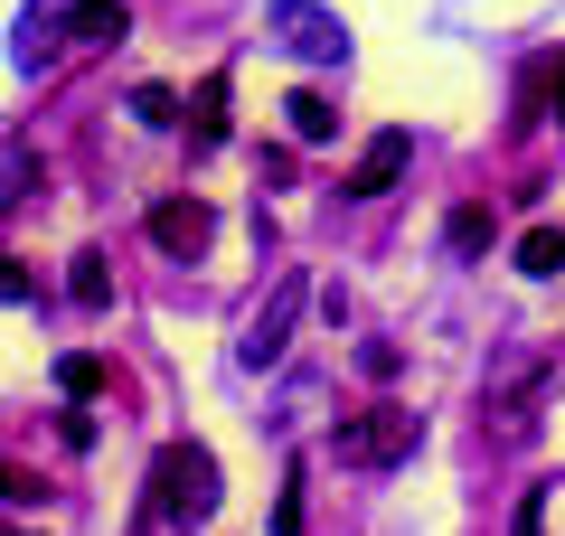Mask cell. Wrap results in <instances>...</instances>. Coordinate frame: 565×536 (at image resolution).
I'll use <instances>...</instances> for the list:
<instances>
[{"mask_svg":"<svg viewBox=\"0 0 565 536\" xmlns=\"http://www.w3.org/2000/svg\"><path fill=\"white\" fill-rule=\"evenodd\" d=\"M57 396H66V405H95V396H104V357L66 349V357H57Z\"/></svg>","mask_w":565,"mask_h":536,"instance_id":"obj_11","label":"cell"},{"mask_svg":"<svg viewBox=\"0 0 565 536\" xmlns=\"http://www.w3.org/2000/svg\"><path fill=\"white\" fill-rule=\"evenodd\" d=\"M519 274H565V226H527V236H519Z\"/></svg>","mask_w":565,"mask_h":536,"instance_id":"obj_12","label":"cell"},{"mask_svg":"<svg viewBox=\"0 0 565 536\" xmlns=\"http://www.w3.org/2000/svg\"><path fill=\"white\" fill-rule=\"evenodd\" d=\"M405 160H415V132H396V122L367 132V151L349 160V199H386V189L405 179Z\"/></svg>","mask_w":565,"mask_h":536,"instance_id":"obj_5","label":"cell"},{"mask_svg":"<svg viewBox=\"0 0 565 536\" xmlns=\"http://www.w3.org/2000/svg\"><path fill=\"white\" fill-rule=\"evenodd\" d=\"M0 499H10V508H20V499H39V480H29L20 461H0Z\"/></svg>","mask_w":565,"mask_h":536,"instance_id":"obj_17","label":"cell"},{"mask_svg":"<svg viewBox=\"0 0 565 536\" xmlns=\"http://www.w3.org/2000/svg\"><path fill=\"white\" fill-rule=\"evenodd\" d=\"M330 452H340L349 471H396V461L415 452V415H405V405H367V415H349L340 433H330Z\"/></svg>","mask_w":565,"mask_h":536,"instance_id":"obj_3","label":"cell"},{"mask_svg":"<svg viewBox=\"0 0 565 536\" xmlns=\"http://www.w3.org/2000/svg\"><path fill=\"white\" fill-rule=\"evenodd\" d=\"M132 122L141 132H180V95L170 85H132Z\"/></svg>","mask_w":565,"mask_h":536,"instance_id":"obj_14","label":"cell"},{"mask_svg":"<svg viewBox=\"0 0 565 536\" xmlns=\"http://www.w3.org/2000/svg\"><path fill=\"white\" fill-rule=\"evenodd\" d=\"M519 122H565V47L527 57V76H519Z\"/></svg>","mask_w":565,"mask_h":536,"instance_id":"obj_7","label":"cell"},{"mask_svg":"<svg viewBox=\"0 0 565 536\" xmlns=\"http://www.w3.org/2000/svg\"><path fill=\"white\" fill-rule=\"evenodd\" d=\"M282 122H292V141H302V151H321V141L340 132V104H330L321 85H292V95H282Z\"/></svg>","mask_w":565,"mask_h":536,"instance_id":"obj_9","label":"cell"},{"mask_svg":"<svg viewBox=\"0 0 565 536\" xmlns=\"http://www.w3.org/2000/svg\"><path fill=\"white\" fill-rule=\"evenodd\" d=\"M226 141V66L199 85V122H189V151H217Z\"/></svg>","mask_w":565,"mask_h":536,"instance_id":"obj_10","label":"cell"},{"mask_svg":"<svg viewBox=\"0 0 565 536\" xmlns=\"http://www.w3.org/2000/svg\"><path fill=\"white\" fill-rule=\"evenodd\" d=\"M141 226H151V245H161V255H207V236H217V207H207V199H161Z\"/></svg>","mask_w":565,"mask_h":536,"instance_id":"obj_6","label":"cell"},{"mask_svg":"<svg viewBox=\"0 0 565 536\" xmlns=\"http://www.w3.org/2000/svg\"><path fill=\"white\" fill-rule=\"evenodd\" d=\"M274 536H302V490H282V499H274Z\"/></svg>","mask_w":565,"mask_h":536,"instance_id":"obj_19","label":"cell"},{"mask_svg":"<svg viewBox=\"0 0 565 536\" xmlns=\"http://www.w3.org/2000/svg\"><path fill=\"white\" fill-rule=\"evenodd\" d=\"M122 29H132L122 0H66V47H114Z\"/></svg>","mask_w":565,"mask_h":536,"instance_id":"obj_8","label":"cell"},{"mask_svg":"<svg viewBox=\"0 0 565 536\" xmlns=\"http://www.w3.org/2000/svg\"><path fill=\"white\" fill-rule=\"evenodd\" d=\"M302 301H311V274H282L274 292H264V311L245 320V339H236L245 367H274V357L292 349V330H302Z\"/></svg>","mask_w":565,"mask_h":536,"instance_id":"obj_4","label":"cell"},{"mask_svg":"<svg viewBox=\"0 0 565 536\" xmlns=\"http://www.w3.org/2000/svg\"><path fill=\"white\" fill-rule=\"evenodd\" d=\"M546 508H556V480L519 490V517H509V536H546Z\"/></svg>","mask_w":565,"mask_h":536,"instance_id":"obj_16","label":"cell"},{"mask_svg":"<svg viewBox=\"0 0 565 536\" xmlns=\"http://www.w3.org/2000/svg\"><path fill=\"white\" fill-rule=\"evenodd\" d=\"M444 245H452V255H481V245H490V207H481V199L452 207V217H444Z\"/></svg>","mask_w":565,"mask_h":536,"instance_id":"obj_15","label":"cell"},{"mask_svg":"<svg viewBox=\"0 0 565 536\" xmlns=\"http://www.w3.org/2000/svg\"><path fill=\"white\" fill-rule=\"evenodd\" d=\"M29 292H39V282H29L20 264H10V245H0V301H29Z\"/></svg>","mask_w":565,"mask_h":536,"instance_id":"obj_18","label":"cell"},{"mask_svg":"<svg viewBox=\"0 0 565 536\" xmlns=\"http://www.w3.org/2000/svg\"><path fill=\"white\" fill-rule=\"evenodd\" d=\"M66 301H76V311H104V301H114V274H104V255H76V274H66Z\"/></svg>","mask_w":565,"mask_h":536,"instance_id":"obj_13","label":"cell"},{"mask_svg":"<svg viewBox=\"0 0 565 536\" xmlns=\"http://www.w3.org/2000/svg\"><path fill=\"white\" fill-rule=\"evenodd\" d=\"M151 517L180 527V536L217 517V452L207 442H161V461H151Z\"/></svg>","mask_w":565,"mask_h":536,"instance_id":"obj_1","label":"cell"},{"mask_svg":"<svg viewBox=\"0 0 565 536\" xmlns=\"http://www.w3.org/2000/svg\"><path fill=\"white\" fill-rule=\"evenodd\" d=\"M264 39L292 47L302 66H340V57H349L340 10H321V0H264Z\"/></svg>","mask_w":565,"mask_h":536,"instance_id":"obj_2","label":"cell"}]
</instances>
